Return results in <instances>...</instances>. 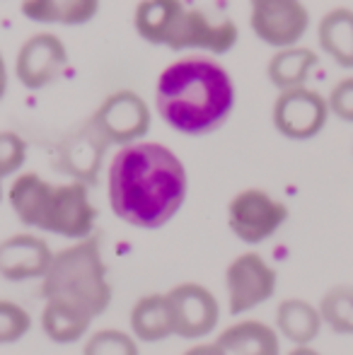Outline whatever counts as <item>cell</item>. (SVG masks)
<instances>
[{
	"label": "cell",
	"instance_id": "obj_22",
	"mask_svg": "<svg viewBox=\"0 0 353 355\" xmlns=\"http://www.w3.org/2000/svg\"><path fill=\"white\" fill-rule=\"evenodd\" d=\"M92 322L94 319L87 317L80 309L53 302V300H44L42 331L46 334V338H51L53 343H61V346L78 343L89 331Z\"/></svg>",
	"mask_w": 353,
	"mask_h": 355
},
{
	"label": "cell",
	"instance_id": "obj_6",
	"mask_svg": "<svg viewBox=\"0 0 353 355\" xmlns=\"http://www.w3.org/2000/svg\"><path fill=\"white\" fill-rule=\"evenodd\" d=\"M291 218L288 206L264 189H242L227 203V227L240 242L264 244Z\"/></svg>",
	"mask_w": 353,
	"mask_h": 355
},
{
	"label": "cell",
	"instance_id": "obj_26",
	"mask_svg": "<svg viewBox=\"0 0 353 355\" xmlns=\"http://www.w3.org/2000/svg\"><path fill=\"white\" fill-rule=\"evenodd\" d=\"M27 162V141L15 131H0V179L17 177Z\"/></svg>",
	"mask_w": 353,
	"mask_h": 355
},
{
	"label": "cell",
	"instance_id": "obj_12",
	"mask_svg": "<svg viewBox=\"0 0 353 355\" xmlns=\"http://www.w3.org/2000/svg\"><path fill=\"white\" fill-rule=\"evenodd\" d=\"M112 148L92 121L71 128L56 145V169L66 174L68 182H80L92 189L99 182L107 150Z\"/></svg>",
	"mask_w": 353,
	"mask_h": 355
},
{
	"label": "cell",
	"instance_id": "obj_4",
	"mask_svg": "<svg viewBox=\"0 0 353 355\" xmlns=\"http://www.w3.org/2000/svg\"><path fill=\"white\" fill-rule=\"evenodd\" d=\"M42 295L44 300L80 309L92 319L107 312L112 304V283L97 234L53 254L51 266L42 278Z\"/></svg>",
	"mask_w": 353,
	"mask_h": 355
},
{
	"label": "cell",
	"instance_id": "obj_21",
	"mask_svg": "<svg viewBox=\"0 0 353 355\" xmlns=\"http://www.w3.org/2000/svg\"><path fill=\"white\" fill-rule=\"evenodd\" d=\"M184 8V0H138L133 10V32L146 44L165 46Z\"/></svg>",
	"mask_w": 353,
	"mask_h": 355
},
{
	"label": "cell",
	"instance_id": "obj_24",
	"mask_svg": "<svg viewBox=\"0 0 353 355\" xmlns=\"http://www.w3.org/2000/svg\"><path fill=\"white\" fill-rule=\"evenodd\" d=\"M83 355H141V348L133 334L121 329H99L87 336Z\"/></svg>",
	"mask_w": 353,
	"mask_h": 355
},
{
	"label": "cell",
	"instance_id": "obj_31",
	"mask_svg": "<svg viewBox=\"0 0 353 355\" xmlns=\"http://www.w3.org/2000/svg\"><path fill=\"white\" fill-rule=\"evenodd\" d=\"M3 196H5V191H3V179H0V203H3Z\"/></svg>",
	"mask_w": 353,
	"mask_h": 355
},
{
	"label": "cell",
	"instance_id": "obj_5",
	"mask_svg": "<svg viewBox=\"0 0 353 355\" xmlns=\"http://www.w3.org/2000/svg\"><path fill=\"white\" fill-rule=\"evenodd\" d=\"M89 121L109 145L126 148L146 141L153 126V109L136 89H117L102 99Z\"/></svg>",
	"mask_w": 353,
	"mask_h": 355
},
{
	"label": "cell",
	"instance_id": "obj_15",
	"mask_svg": "<svg viewBox=\"0 0 353 355\" xmlns=\"http://www.w3.org/2000/svg\"><path fill=\"white\" fill-rule=\"evenodd\" d=\"M216 343L225 355H281V336L257 319H242L218 334Z\"/></svg>",
	"mask_w": 353,
	"mask_h": 355
},
{
	"label": "cell",
	"instance_id": "obj_3",
	"mask_svg": "<svg viewBox=\"0 0 353 355\" xmlns=\"http://www.w3.org/2000/svg\"><path fill=\"white\" fill-rule=\"evenodd\" d=\"M8 203L24 227L80 242L94 234L97 206L80 182L53 184L37 172H22L8 189Z\"/></svg>",
	"mask_w": 353,
	"mask_h": 355
},
{
	"label": "cell",
	"instance_id": "obj_9",
	"mask_svg": "<svg viewBox=\"0 0 353 355\" xmlns=\"http://www.w3.org/2000/svg\"><path fill=\"white\" fill-rule=\"evenodd\" d=\"M310 24V10L302 0H250V29L273 51L298 46Z\"/></svg>",
	"mask_w": 353,
	"mask_h": 355
},
{
	"label": "cell",
	"instance_id": "obj_17",
	"mask_svg": "<svg viewBox=\"0 0 353 355\" xmlns=\"http://www.w3.org/2000/svg\"><path fill=\"white\" fill-rule=\"evenodd\" d=\"M22 17L46 27H80L92 22L102 0H22Z\"/></svg>",
	"mask_w": 353,
	"mask_h": 355
},
{
	"label": "cell",
	"instance_id": "obj_2",
	"mask_svg": "<svg viewBox=\"0 0 353 355\" xmlns=\"http://www.w3.org/2000/svg\"><path fill=\"white\" fill-rule=\"evenodd\" d=\"M155 112L182 136H208L230 119L237 87L230 71L206 53H187L155 80Z\"/></svg>",
	"mask_w": 353,
	"mask_h": 355
},
{
	"label": "cell",
	"instance_id": "obj_13",
	"mask_svg": "<svg viewBox=\"0 0 353 355\" xmlns=\"http://www.w3.org/2000/svg\"><path fill=\"white\" fill-rule=\"evenodd\" d=\"M167 300L175 319V336L196 341L216 331L221 322V302L206 285L179 283L167 293Z\"/></svg>",
	"mask_w": 353,
	"mask_h": 355
},
{
	"label": "cell",
	"instance_id": "obj_1",
	"mask_svg": "<svg viewBox=\"0 0 353 355\" xmlns=\"http://www.w3.org/2000/svg\"><path fill=\"white\" fill-rule=\"evenodd\" d=\"M189 174L172 148L141 141L119 148L107 167L109 208L121 223L160 230L182 211Z\"/></svg>",
	"mask_w": 353,
	"mask_h": 355
},
{
	"label": "cell",
	"instance_id": "obj_28",
	"mask_svg": "<svg viewBox=\"0 0 353 355\" xmlns=\"http://www.w3.org/2000/svg\"><path fill=\"white\" fill-rule=\"evenodd\" d=\"M184 355H225V353L213 341V343H196V346H191L189 351H184Z\"/></svg>",
	"mask_w": 353,
	"mask_h": 355
},
{
	"label": "cell",
	"instance_id": "obj_7",
	"mask_svg": "<svg viewBox=\"0 0 353 355\" xmlns=\"http://www.w3.org/2000/svg\"><path fill=\"white\" fill-rule=\"evenodd\" d=\"M240 42V27L230 17H213L201 8H184L167 39L170 51H191L206 56H225Z\"/></svg>",
	"mask_w": 353,
	"mask_h": 355
},
{
	"label": "cell",
	"instance_id": "obj_27",
	"mask_svg": "<svg viewBox=\"0 0 353 355\" xmlns=\"http://www.w3.org/2000/svg\"><path fill=\"white\" fill-rule=\"evenodd\" d=\"M327 104H329L332 116H336L344 123H353V75L341 78L332 87V92L327 94Z\"/></svg>",
	"mask_w": 353,
	"mask_h": 355
},
{
	"label": "cell",
	"instance_id": "obj_18",
	"mask_svg": "<svg viewBox=\"0 0 353 355\" xmlns=\"http://www.w3.org/2000/svg\"><path fill=\"white\" fill-rule=\"evenodd\" d=\"M317 44L320 51L344 71H353V10L332 8L317 22Z\"/></svg>",
	"mask_w": 353,
	"mask_h": 355
},
{
	"label": "cell",
	"instance_id": "obj_10",
	"mask_svg": "<svg viewBox=\"0 0 353 355\" xmlns=\"http://www.w3.org/2000/svg\"><path fill=\"white\" fill-rule=\"evenodd\" d=\"M329 104L322 92L312 87H295L278 92L271 107L273 128L288 141H312L325 131L329 121Z\"/></svg>",
	"mask_w": 353,
	"mask_h": 355
},
{
	"label": "cell",
	"instance_id": "obj_16",
	"mask_svg": "<svg viewBox=\"0 0 353 355\" xmlns=\"http://www.w3.org/2000/svg\"><path fill=\"white\" fill-rule=\"evenodd\" d=\"M128 324L133 338L143 343H157L175 336V319L167 293H150L138 297L128 314Z\"/></svg>",
	"mask_w": 353,
	"mask_h": 355
},
{
	"label": "cell",
	"instance_id": "obj_29",
	"mask_svg": "<svg viewBox=\"0 0 353 355\" xmlns=\"http://www.w3.org/2000/svg\"><path fill=\"white\" fill-rule=\"evenodd\" d=\"M8 85H10V71H8V61H5L3 51H0V102L8 94Z\"/></svg>",
	"mask_w": 353,
	"mask_h": 355
},
{
	"label": "cell",
	"instance_id": "obj_30",
	"mask_svg": "<svg viewBox=\"0 0 353 355\" xmlns=\"http://www.w3.org/2000/svg\"><path fill=\"white\" fill-rule=\"evenodd\" d=\"M286 355H322V353L315 351L312 346H295L291 353H286Z\"/></svg>",
	"mask_w": 353,
	"mask_h": 355
},
{
	"label": "cell",
	"instance_id": "obj_14",
	"mask_svg": "<svg viewBox=\"0 0 353 355\" xmlns=\"http://www.w3.org/2000/svg\"><path fill=\"white\" fill-rule=\"evenodd\" d=\"M53 261V252L44 237L17 232L0 239V278L10 283L42 281Z\"/></svg>",
	"mask_w": 353,
	"mask_h": 355
},
{
	"label": "cell",
	"instance_id": "obj_23",
	"mask_svg": "<svg viewBox=\"0 0 353 355\" xmlns=\"http://www.w3.org/2000/svg\"><path fill=\"white\" fill-rule=\"evenodd\" d=\"M322 324L336 336H353V285H334L322 295L320 304Z\"/></svg>",
	"mask_w": 353,
	"mask_h": 355
},
{
	"label": "cell",
	"instance_id": "obj_8",
	"mask_svg": "<svg viewBox=\"0 0 353 355\" xmlns=\"http://www.w3.org/2000/svg\"><path fill=\"white\" fill-rule=\"evenodd\" d=\"M278 273L259 252H245L225 268L227 312L247 314L276 295Z\"/></svg>",
	"mask_w": 353,
	"mask_h": 355
},
{
	"label": "cell",
	"instance_id": "obj_25",
	"mask_svg": "<svg viewBox=\"0 0 353 355\" xmlns=\"http://www.w3.org/2000/svg\"><path fill=\"white\" fill-rule=\"evenodd\" d=\"M32 329V314L12 300H0V346L22 341Z\"/></svg>",
	"mask_w": 353,
	"mask_h": 355
},
{
	"label": "cell",
	"instance_id": "obj_20",
	"mask_svg": "<svg viewBox=\"0 0 353 355\" xmlns=\"http://www.w3.org/2000/svg\"><path fill=\"white\" fill-rule=\"evenodd\" d=\"M325 327L317 304L302 297H286L276 307V331L293 346H310Z\"/></svg>",
	"mask_w": 353,
	"mask_h": 355
},
{
	"label": "cell",
	"instance_id": "obj_11",
	"mask_svg": "<svg viewBox=\"0 0 353 355\" xmlns=\"http://www.w3.org/2000/svg\"><path fill=\"white\" fill-rule=\"evenodd\" d=\"M68 68V46L58 34L37 32L19 44L12 73L24 89L42 92L51 87Z\"/></svg>",
	"mask_w": 353,
	"mask_h": 355
},
{
	"label": "cell",
	"instance_id": "obj_19",
	"mask_svg": "<svg viewBox=\"0 0 353 355\" xmlns=\"http://www.w3.org/2000/svg\"><path fill=\"white\" fill-rule=\"evenodd\" d=\"M317 63H320L317 51H312V49H307V46H300V44H298V46L278 49L266 61V80L278 92L305 87L310 75L315 73Z\"/></svg>",
	"mask_w": 353,
	"mask_h": 355
}]
</instances>
